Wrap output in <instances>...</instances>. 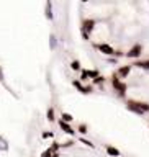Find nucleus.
Instances as JSON below:
<instances>
[{
	"mask_svg": "<svg viewBox=\"0 0 149 157\" xmlns=\"http://www.w3.org/2000/svg\"><path fill=\"white\" fill-rule=\"evenodd\" d=\"M93 26H95V21L93 20H84L82 21V36L85 39H88V33L93 30Z\"/></svg>",
	"mask_w": 149,
	"mask_h": 157,
	"instance_id": "nucleus-2",
	"label": "nucleus"
},
{
	"mask_svg": "<svg viewBox=\"0 0 149 157\" xmlns=\"http://www.w3.org/2000/svg\"><path fill=\"white\" fill-rule=\"evenodd\" d=\"M54 120H56V118H54V110H52V108H49V110H48V121L52 123Z\"/></svg>",
	"mask_w": 149,
	"mask_h": 157,
	"instance_id": "nucleus-11",
	"label": "nucleus"
},
{
	"mask_svg": "<svg viewBox=\"0 0 149 157\" xmlns=\"http://www.w3.org/2000/svg\"><path fill=\"white\" fill-rule=\"evenodd\" d=\"M62 121H64V123H71L72 121V116H71V115H69V113H62Z\"/></svg>",
	"mask_w": 149,
	"mask_h": 157,
	"instance_id": "nucleus-13",
	"label": "nucleus"
},
{
	"mask_svg": "<svg viewBox=\"0 0 149 157\" xmlns=\"http://www.w3.org/2000/svg\"><path fill=\"white\" fill-rule=\"evenodd\" d=\"M79 133L85 134V133H87V126H85V124H80V126H79Z\"/></svg>",
	"mask_w": 149,
	"mask_h": 157,
	"instance_id": "nucleus-15",
	"label": "nucleus"
},
{
	"mask_svg": "<svg viewBox=\"0 0 149 157\" xmlns=\"http://www.w3.org/2000/svg\"><path fill=\"white\" fill-rule=\"evenodd\" d=\"M136 66L141 67V69H149V61H141V62H136Z\"/></svg>",
	"mask_w": 149,
	"mask_h": 157,
	"instance_id": "nucleus-12",
	"label": "nucleus"
},
{
	"mask_svg": "<svg viewBox=\"0 0 149 157\" xmlns=\"http://www.w3.org/2000/svg\"><path fill=\"white\" fill-rule=\"evenodd\" d=\"M93 82H95V84H100V82H103V77H97Z\"/></svg>",
	"mask_w": 149,
	"mask_h": 157,
	"instance_id": "nucleus-18",
	"label": "nucleus"
},
{
	"mask_svg": "<svg viewBox=\"0 0 149 157\" xmlns=\"http://www.w3.org/2000/svg\"><path fill=\"white\" fill-rule=\"evenodd\" d=\"M107 152L110 154V156H113V157H118V156H120V151H118V149H115V147H110V146L107 147Z\"/></svg>",
	"mask_w": 149,
	"mask_h": 157,
	"instance_id": "nucleus-9",
	"label": "nucleus"
},
{
	"mask_svg": "<svg viewBox=\"0 0 149 157\" xmlns=\"http://www.w3.org/2000/svg\"><path fill=\"white\" fill-rule=\"evenodd\" d=\"M59 126H61V129L64 133H67V134H74V129L71 128V124H69V123H64L62 120H59Z\"/></svg>",
	"mask_w": 149,
	"mask_h": 157,
	"instance_id": "nucleus-6",
	"label": "nucleus"
},
{
	"mask_svg": "<svg viewBox=\"0 0 149 157\" xmlns=\"http://www.w3.org/2000/svg\"><path fill=\"white\" fill-rule=\"evenodd\" d=\"M52 157H59V156H57V154H56V152H54V154H52Z\"/></svg>",
	"mask_w": 149,
	"mask_h": 157,
	"instance_id": "nucleus-20",
	"label": "nucleus"
},
{
	"mask_svg": "<svg viewBox=\"0 0 149 157\" xmlns=\"http://www.w3.org/2000/svg\"><path fill=\"white\" fill-rule=\"evenodd\" d=\"M71 66H72V69H74V71H77L79 67H80V64H79L77 61H72V64H71Z\"/></svg>",
	"mask_w": 149,
	"mask_h": 157,
	"instance_id": "nucleus-16",
	"label": "nucleus"
},
{
	"mask_svg": "<svg viewBox=\"0 0 149 157\" xmlns=\"http://www.w3.org/2000/svg\"><path fill=\"white\" fill-rule=\"evenodd\" d=\"M74 85L77 87V88H79L80 92H82V93H90V90H92L90 87H82L80 84H79V82H74Z\"/></svg>",
	"mask_w": 149,
	"mask_h": 157,
	"instance_id": "nucleus-8",
	"label": "nucleus"
},
{
	"mask_svg": "<svg viewBox=\"0 0 149 157\" xmlns=\"http://www.w3.org/2000/svg\"><path fill=\"white\" fill-rule=\"evenodd\" d=\"M131 71V67L129 66H125V67H120L118 71H116V77H126Z\"/></svg>",
	"mask_w": 149,
	"mask_h": 157,
	"instance_id": "nucleus-7",
	"label": "nucleus"
},
{
	"mask_svg": "<svg viewBox=\"0 0 149 157\" xmlns=\"http://www.w3.org/2000/svg\"><path fill=\"white\" fill-rule=\"evenodd\" d=\"M112 85L115 87V90L118 92L120 95H125V92H126V85H125V84L120 80L116 75H113V79H112Z\"/></svg>",
	"mask_w": 149,
	"mask_h": 157,
	"instance_id": "nucleus-3",
	"label": "nucleus"
},
{
	"mask_svg": "<svg viewBox=\"0 0 149 157\" xmlns=\"http://www.w3.org/2000/svg\"><path fill=\"white\" fill-rule=\"evenodd\" d=\"M52 154H54V152H52L51 149H48V151H44L41 154V157H52Z\"/></svg>",
	"mask_w": 149,
	"mask_h": 157,
	"instance_id": "nucleus-14",
	"label": "nucleus"
},
{
	"mask_svg": "<svg viewBox=\"0 0 149 157\" xmlns=\"http://www.w3.org/2000/svg\"><path fill=\"white\" fill-rule=\"evenodd\" d=\"M95 48H97V49H100L103 54H110V56H112V54H115L113 48H112V46H108V44H95Z\"/></svg>",
	"mask_w": 149,
	"mask_h": 157,
	"instance_id": "nucleus-5",
	"label": "nucleus"
},
{
	"mask_svg": "<svg viewBox=\"0 0 149 157\" xmlns=\"http://www.w3.org/2000/svg\"><path fill=\"white\" fill-rule=\"evenodd\" d=\"M80 141H82L84 144H87L88 147H93V144H92V142H90V141H85V139H84V137H82V139H80Z\"/></svg>",
	"mask_w": 149,
	"mask_h": 157,
	"instance_id": "nucleus-17",
	"label": "nucleus"
},
{
	"mask_svg": "<svg viewBox=\"0 0 149 157\" xmlns=\"http://www.w3.org/2000/svg\"><path fill=\"white\" fill-rule=\"evenodd\" d=\"M46 16L49 18V20H52V12H51V2H46Z\"/></svg>",
	"mask_w": 149,
	"mask_h": 157,
	"instance_id": "nucleus-10",
	"label": "nucleus"
},
{
	"mask_svg": "<svg viewBox=\"0 0 149 157\" xmlns=\"http://www.w3.org/2000/svg\"><path fill=\"white\" fill-rule=\"evenodd\" d=\"M141 51H143L141 44H136V46H133V48L126 52V56H128V57H138L139 54H141Z\"/></svg>",
	"mask_w": 149,
	"mask_h": 157,
	"instance_id": "nucleus-4",
	"label": "nucleus"
},
{
	"mask_svg": "<svg viewBox=\"0 0 149 157\" xmlns=\"http://www.w3.org/2000/svg\"><path fill=\"white\" fill-rule=\"evenodd\" d=\"M126 107H128V110L138 113V115H143V113L149 111V105L148 103H141V101H134V100H129L128 103H126Z\"/></svg>",
	"mask_w": 149,
	"mask_h": 157,
	"instance_id": "nucleus-1",
	"label": "nucleus"
},
{
	"mask_svg": "<svg viewBox=\"0 0 149 157\" xmlns=\"http://www.w3.org/2000/svg\"><path fill=\"white\" fill-rule=\"evenodd\" d=\"M52 136V133H44V134H43V137H51Z\"/></svg>",
	"mask_w": 149,
	"mask_h": 157,
	"instance_id": "nucleus-19",
	"label": "nucleus"
}]
</instances>
